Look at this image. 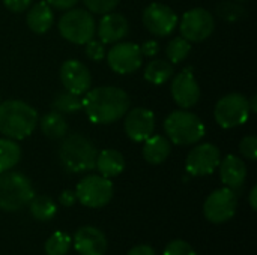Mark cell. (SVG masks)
<instances>
[{
  "label": "cell",
  "mask_w": 257,
  "mask_h": 255,
  "mask_svg": "<svg viewBox=\"0 0 257 255\" xmlns=\"http://www.w3.org/2000/svg\"><path fill=\"white\" fill-rule=\"evenodd\" d=\"M59 75L65 90L77 96H83L92 86V75L89 68L74 59H69L62 63Z\"/></svg>",
  "instance_id": "obj_16"
},
{
  "label": "cell",
  "mask_w": 257,
  "mask_h": 255,
  "mask_svg": "<svg viewBox=\"0 0 257 255\" xmlns=\"http://www.w3.org/2000/svg\"><path fill=\"white\" fill-rule=\"evenodd\" d=\"M59 201L62 206H66V207H71L75 201H77V197H75V192L74 191H63L59 197Z\"/></svg>",
  "instance_id": "obj_38"
},
{
  "label": "cell",
  "mask_w": 257,
  "mask_h": 255,
  "mask_svg": "<svg viewBox=\"0 0 257 255\" xmlns=\"http://www.w3.org/2000/svg\"><path fill=\"white\" fill-rule=\"evenodd\" d=\"M190 51H191V42H188L182 36L173 38L166 47V56L172 65L184 62L188 57Z\"/></svg>",
  "instance_id": "obj_28"
},
{
  "label": "cell",
  "mask_w": 257,
  "mask_h": 255,
  "mask_svg": "<svg viewBox=\"0 0 257 255\" xmlns=\"http://www.w3.org/2000/svg\"><path fill=\"white\" fill-rule=\"evenodd\" d=\"M140 51L143 57H154L160 53V44L154 39H149L140 45Z\"/></svg>",
  "instance_id": "obj_36"
},
{
  "label": "cell",
  "mask_w": 257,
  "mask_h": 255,
  "mask_svg": "<svg viewBox=\"0 0 257 255\" xmlns=\"http://www.w3.org/2000/svg\"><path fill=\"white\" fill-rule=\"evenodd\" d=\"M142 21L152 35L163 38L173 33L179 23V18L170 6L163 3H151L145 8Z\"/></svg>",
  "instance_id": "obj_13"
},
{
  "label": "cell",
  "mask_w": 257,
  "mask_h": 255,
  "mask_svg": "<svg viewBox=\"0 0 257 255\" xmlns=\"http://www.w3.org/2000/svg\"><path fill=\"white\" fill-rule=\"evenodd\" d=\"M123 117L125 134L134 143H143L155 131V114L149 108L137 107L128 110Z\"/></svg>",
  "instance_id": "obj_15"
},
{
  "label": "cell",
  "mask_w": 257,
  "mask_h": 255,
  "mask_svg": "<svg viewBox=\"0 0 257 255\" xmlns=\"http://www.w3.org/2000/svg\"><path fill=\"white\" fill-rule=\"evenodd\" d=\"M143 158L148 164L151 165H160L163 164L172 152V143L169 141V138L163 137V135H151L148 140L143 141Z\"/></svg>",
  "instance_id": "obj_21"
},
{
  "label": "cell",
  "mask_w": 257,
  "mask_h": 255,
  "mask_svg": "<svg viewBox=\"0 0 257 255\" xmlns=\"http://www.w3.org/2000/svg\"><path fill=\"white\" fill-rule=\"evenodd\" d=\"M95 168L99 171L102 177H116L125 170V158L119 150L105 149L102 152H98Z\"/></svg>",
  "instance_id": "obj_22"
},
{
  "label": "cell",
  "mask_w": 257,
  "mask_h": 255,
  "mask_svg": "<svg viewBox=\"0 0 257 255\" xmlns=\"http://www.w3.org/2000/svg\"><path fill=\"white\" fill-rule=\"evenodd\" d=\"M218 167H220V179L227 188L238 189L244 185L247 177V165L242 158L235 155H227L220 162Z\"/></svg>",
  "instance_id": "obj_19"
},
{
  "label": "cell",
  "mask_w": 257,
  "mask_h": 255,
  "mask_svg": "<svg viewBox=\"0 0 257 255\" xmlns=\"http://www.w3.org/2000/svg\"><path fill=\"white\" fill-rule=\"evenodd\" d=\"M98 150L92 140L83 134H69L63 137L59 147V159L62 167L74 174L95 170Z\"/></svg>",
  "instance_id": "obj_3"
},
{
  "label": "cell",
  "mask_w": 257,
  "mask_h": 255,
  "mask_svg": "<svg viewBox=\"0 0 257 255\" xmlns=\"http://www.w3.org/2000/svg\"><path fill=\"white\" fill-rule=\"evenodd\" d=\"M38 111L24 101L8 99L0 104V134L20 141L33 134L38 126Z\"/></svg>",
  "instance_id": "obj_2"
},
{
  "label": "cell",
  "mask_w": 257,
  "mask_h": 255,
  "mask_svg": "<svg viewBox=\"0 0 257 255\" xmlns=\"http://www.w3.org/2000/svg\"><path fill=\"white\" fill-rule=\"evenodd\" d=\"M59 33L68 42L75 45H84L93 39L96 33V23L93 15L80 8L68 9L59 20Z\"/></svg>",
  "instance_id": "obj_6"
},
{
  "label": "cell",
  "mask_w": 257,
  "mask_h": 255,
  "mask_svg": "<svg viewBox=\"0 0 257 255\" xmlns=\"http://www.w3.org/2000/svg\"><path fill=\"white\" fill-rule=\"evenodd\" d=\"M71 248V237L65 231H54L45 242L44 249L47 255H65Z\"/></svg>",
  "instance_id": "obj_29"
},
{
  "label": "cell",
  "mask_w": 257,
  "mask_h": 255,
  "mask_svg": "<svg viewBox=\"0 0 257 255\" xmlns=\"http://www.w3.org/2000/svg\"><path fill=\"white\" fill-rule=\"evenodd\" d=\"M120 0H83L84 6L89 9V12L93 14H107L111 12Z\"/></svg>",
  "instance_id": "obj_31"
},
{
  "label": "cell",
  "mask_w": 257,
  "mask_h": 255,
  "mask_svg": "<svg viewBox=\"0 0 257 255\" xmlns=\"http://www.w3.org/2000/svg\"><path fill=\"white\" fill-rule=\"evenodd\" d=\"M21 159V149L15 140L0 138V173L12 170Z\"/></svg>",
  "instance_id": "obj_25"
},
{
  "label": "cell",
  "mask_w": 257,
  "mask_h": 255,
  "mask_svg": "<svg viewBox=\"0 0 257 255\" xmlns=\"http://www.w3.org/2000/svg\"><path fill=\"white\" fill-rule=\"evenodd\" d=\"M178 26L182 38H185L188 42H202L212 35L215 29V20L209 11L203 8H193L182 15Z\"/></svg>",
  "instance_id": "obj_9"
},
{
  "label": "cell",
  "mask_w": 257,
  "mask_h": 255,
  "mask_svg": "<svg viewBox=\"0 0 257 255\" xmlns=\"http://www.w3.org/2000/svg\"><path fill=\"white\" fill-rule=\"evenodd\" d=\"M81 98L83 111L93 125H110L126 114L130 110L128 93L116 86H101L89 89Z\"/></svg>",
  "instance_id": "obj_1"
},
{
  "label": "cell",
  "mask_w": 257,
  "mask_h": 255,
  "mask_svg": "<svg viewBox=\"0 0 257 255\" xmlns=\"http://www.w3.org/2000/svg\"><path fill=\"white\" fill-rule=\"evenodd\" d=\"M126 255H157V254H155V251H154L149 245H139V246L131 248Z\"/></svg>",
  "instance_id": "obj_39"
},
{
  "label": "cell",
  "mask_w": 257,
  "mask_h": 255,
  "mask_svg": "<svg viewBox=\"0 0 257 255\" xmlns=\"http://www.w3.org/2000/svg\"><path fill=\"white\" fill-rule=\"evenodd\" d=\"M74 248L80 255H105L107 239L95 227H81L74 234Z\"/></svg>",
  "instance_id": "obj_18"
},
{
  "label": "cell",
  "mask_w": 257,
  "mask_h": 255,
  "mask_svg": "<svg viewBox=\"0 0 257 255\" xmlns=\"http://www.w3.org/2000/svg\"><path fill=\"white\" fill-rule=\"evenodd\" d=\"M35 197L30 180L17 171L0 173V210L17 212Z\"/></svg>",
  "instance_id": "obj_5"
},
{
  "label": "cell",
  "mask_w": 257,
  "mask_h": 255,
  "mask_svg": "<svg viewBox=\"0 0 257 255\" xmlns=\"http://www.w3.org/2000/svg\"><path fill=\"white\" fill-rule=\"evenodd\" d=\"M51 108L60 114H72L80 110H83V102L81 96H77L68 90L59 92L53 101H51Z\"/></svg>",
  "instance_id": "obj_26"
},
{
  "label": "cell",
  "mask_w": 257,
  "mask_h": 255,
  "mask_svg": "<svg viewBox=\"0 0 257 255\" xmlns=\"http://www.w3.org/2000/svg\"><path fill=\"white\" fill-rule=\"evenodd\" d=\"M221 162V152L212 143H203L193 147L185 161V170L194 177L212 174Z\"/></svg>",
  "instance_id": "obj_12"
},
{
  "label": "cell",
  "mask_w": 257,
  "mask_h": 255,
  "mask_svg": "<svg viewBox=\"0 0 257 255\" xmlns=\"http://www.w3.org/2000/svg\"><path fill=\"white\" fill-rule=\"evenodd\" d=\"M26 21H27L29 29L33 33H36V35L47 33L51 29L53 21H54L53 8L47 2H38V3L29 6Z\"/></svg>",
  "instance_id": "obj_20"
},
{
  "label": "cell",
  "mask_w": 257,
  "mask_h": 255,
  "mask_svg": "<svg viewBox=\"0 0 257 255\" xmlns=\"http://www.w3.org/2000/svg\"><path fill=\"white\" fill-rule=\"evenodd\" d=\"M241 155L248 161H256L257 158V138L254 135L244 137L239 143Z\"/></svg>",
  "instance_id": "obj_33"
},
{
  "label": "cell",
  "mask_w": 257,
  "mask_h": 255,
  "mask_svg": "<svg viewBox=\"0 0 257 255\" xmlns=\"http://www.w3.org/2000/svg\"><path fill=\"white\" fill-rule=\"evenodd\" d=\"M113 183L110 179L99 176H86L75 188L77 200L90 209H99L107 206L113 198Z\"/></svg>",
  "instance_id": "obj_8"
},
{
  "label": "cell",
  "mask_w": 257,
  "mask_h": 255,
  "mask_svg": "<svg viewBox=\"0 0 257 255\" xmlns=\"http://www.w3.org/2000/svg\"><path fill=\"white\" fill-rule=\"evenodd\" d=\"M130 32L128 20L117 12H107L101 17L96 33L102 44H116L120 42Z\"/></svg>",
  "instance_id": "obj_17"
},
{
  "label": "cell",
  "mask_w": 257,
  "mask_h": 255,
  "mask_svg": "<svg viewBox=\"0 0 257 255\" xmlns=\"http://www.w3.org/2000/svg\"><path fill=\"white\" fill-rule=\"evenodd\" d=\"M256 195H257V188L254 186V188L250 191V197H248V201H250V206H251V209H253V210H256V207H257Z\"/></svg>",
  "instance_id": "obj_40"
},
{
  "label": "cell",
  "mask_w": 257,
  "mask_h": 255,
  "mask_svg": "<svg viewBox=\"0 0 257 255\" xmlns=\"http://www.w3.org/2000/svg\"><path fill=\"white\" fill-rule=\"evenodd\" d=\"M38 125H39L42 134L51 140H60L68 134V123H66L63 114H60L54 110L44 114L38 120Z\"/></svg>",
  "instance_id": "obj_23"
},
{
  "label": "cell",
  "mask_w": 257,
  "mask_h": 255,
  "mask_svg": "<svg viewBox=\"0 0 257 255\" xmlns=\"http://www.w3.org/2000/svg\"><path fill=\"white\" fill-rule=\"evenodd\" d=\"M29 209H30L32 216L36 221H42V222L53 219L56 212H57V207H56L54 201L47 195L33 197L30 200V203H29Z\"/></svg>",
  "instance_id": "obj_27"
},
{
  "label": "cell",
  "mask_w": 257,
  "mask_h": 255,
  "mask_svg": "<svg viewBox=\"0 0 257 255\" xmlns=\"http://www.w3.org/2000/svg\"><path fill=\"white\" fill-rule=\"evenodd\" d=\"M170 93L173 101L182 110L193 108L200 99V87L193 74V68L187 66L176 74L170 84Z\"/></svg>",
  "instance_id": "obj_14"
},
{
  "label": "cell",
  "mask_w": 257,
  "mask_h": 255,
  "mask_svg": "<svg viewBox=\"0 0 257 255\" xmlns=\"http://www.w3.org/2000/svg\"><path fill=\"white\" fill-rule=\"evenodd\" d=\"M33 0H3V5L11 11V12H24L29 9Z\"/></svg>",
  "instance_id": "obj_35"
},
{
  "label": "cell",
  "mask_w": 257,
  "mask_h": 255,
  "mask_svg": "<svg viewBox=\"0 0 257 255\" xmlns=\"http://www.w3.org/2000/svg\"><path fill=\"white\" fill-rule=\"evenodd\" d=\"M173 74H175V69L169 60L155 59L148 63L143 77L148 83H151L154 86H161V84L167 83L173 77Z\"/></svg>",
  "instance_id": "obj_24"
},
{
  "label": "cell",
  "mask_w": 257,
  "mask_h": 255,
  "mask_svg": "<svg viewBox=\"0 0 257 255\" xmlns=\"http://www.w3.org/2000/svg\"><path fill=\"white\" fill-rule=\"evenodd\" d=\"M51 8L59 9V11H68L75 6L78 0H45Z\"/></svg>",
  "instance_id": "obj_37"
},
{
  "label": "cell",
  "mask_w": 257,
  "mask_h": 255,
  "mask_svg": "<svg viewBox=\"0 0 257 255\" xmlns=\"http://www.w3.org/2000/svg\"><path fill=\"white\" fill-rule=\"evenodd\" d=\"M238 207V198L233 189L230 188H220L209 194L203 204L205 218L212 224H224L230 221Z\"/></svg>",
  "instance_id": "obj_10"
},
{
  "label": "cell",
  "mask_w": 257,
  "mask_h": 255,
  "mask_svg": "<svg viewBox=\"0 0 257 255\" xmlns=\"http://www.w3.org/2000/svg\"><path fill=\"white\" fill-rule=\"evenodd\" d=\"M164 132L175 146L197 144L206 134L202 119L187 110H176L170 113L164 120Z\"/></svg>",
  "instance_id": "obj_4"
},
{
  "label": "cell",
  "mask_w": 257,
  "mask_h": 255,
  "mask_svg": "<svg viewBox=\"0 0 257 255\" xmlns=\"http://www.w3.org/2000/svg\"><path fill=\"white\" fill-rule=\"evenodd\" d=\"M256 99H257V96H253V98H251V102L248 101V104H250V111H251V113H254V111H256Z\"/></svg>",
  "instance_id": "obj_41"
},
{
  "label": "cell",
  "mask_w": 257,
  "mask_h": 255,
  "mask_svg": "<svg viewBox=\"0 0 257 255\" xmlns=\"http://www.w3.org/2000/svg\"><path fill=\"white\" fill-rule=\"evenodd\" d=\"M86 45V56L93 60V62H99L105 57V44H102L101 41H95V39H90Z\"/></svg>",
  "instance_id": "obj_34"
},
{
  "label": "cell",
  "mask_w": 257,
  "mask_h": 255,
  "mask_svg": "<svg viewBox=\"0 0 257 255\" xmlns=\"http://www.w3.org/2000/svg\"><path fill=\"white\" fill-rule=\"evenodd\" d=\"M163 255H197L196 254V251H194V248L188 243V242H185V240H172L167 246H166V249H164V254Z\"/></svg>",
  "instance_id": "obj_32"
},
{
  "label": "cell",
  "mask_w": 257,
  "mask_h": 255,
  "mask_svg": "<svg viewBox=\"0 0 257 255\" xmlns=\"http://www.w3.org/2000/svg\"><path fill=\"white\" fill-rule=\"evenodd\" d=\"M110 69L119 75H128L136 72L142 63L143 56L140 45L134 42H116L105 54Z\"/></svg>",
  "instance_id": "obj_11"
},
{
  "label": "cell",
  "mask_w": 257,
  "mask_h": 255,
  "mask_svg": "<svg viewBox=\"0 0 257 255\" xmlns=\"http://www.w3.org/2000/svg\"><path fill=\"white\" fill-rule=\"evenodd\" d=\"M250 113L248 99L238 92L223 96L214 108L215 122L223 129H233L244 125L248 120Z\"/></svg>",
  "instance_id": "obj_7"
},
{
  "label": "cell",
  "mask_w": 257,
  "mask_h": 255,
  "mask_svg": "<svg viewBox=\"0 0 257 255\" xmlns=\"http://www.w3.org/2000/svg\"><path fill=\"white\" fill-rule=\"evenodd\" d=\"M236 2H245V0H236Z\"/></svg>",
  "instance_id": "obj_42"
},
{
  "label": "cell",
  "mask_w": 257,
  "mask_h": 255,
  "mask_svg": "<svg viewBox=\"0 0 257 255\" xmlns=\"http://www.w3.org/2000/svg\"><path fill=\"white\" fill-rule=\"evenodd\" d=\"M217 14L220 15V18L232 23V21H238V20L244 18L245 14H247V11L238 2H223L221 5H218Z\"/></svg>",
  "instance_id": "obj_30"
}]
</instances>
